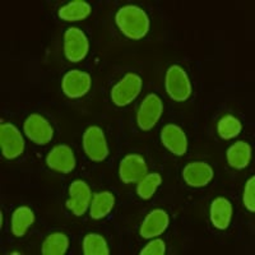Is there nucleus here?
I'll list each match as a JSON object with an SVG mask.
<instances>
[{"label":"nucleus","instance_id":"obj_1","mask_svg":"<svg viewBox=\"0 0 255 255\" xmlns=\"http://www.w3.org/2000/svg\"><path fill=\"white\" fill-rule=\"evenodd\" d=\"M115 23L123 35L130 40H142L151 28V20L147 13L133 4L122 6L116 12Z\"/></svg>","mask_w":255,"mask_h":255},{"label":"nucleus","instance_id":"obj_27","mask_svg":"<svg viewBox=\"0 0 255 255\" xmlns=\"http://www.w3.org/2000/svg\"><path fill=\"white\" fill-rule=\"evenodd\" d=\"M3 222H4V216H3V212H0V226L3 227Z\"/></svg>","mask_w":255,"mask_h":255},{"label":"nucleus","instance_id":"obj_8","mask_svg":"<svg viewBox=\"0 0 255 255\" xmlns=\"http://www.w3.org/2000/svg\"><path fill=\"white\" fill-rule=\"evenodd\" d=\"M24 135L37 145H45L52 140L54 129L46 118L40 114H31L23 124Z\"/></svg>","mask_w":255,"mask_h":255},{"label":"nucleus","instance_id":"obj_26","mask_svg":"<svg viewBox=\"0 0 255 255\" xmlns=\"http://www.w3.org/2000/svg\"><path fill=\"white\" fill-rule=\"evenodd\" d=\"M166 253L165 241L158 238H154L139 252L140 255H163Z\"/></svg>","mask_w":255,"mask_h":255},{"label":"nucleus","instance_id":"obj_28","mask_svg":"<svg viewBox=\"0 0 255 255\" xmlns=\"http://www.w3.org/2000/svg\"><path fill=\"white\" fill-rule=\"evenodd\" d=\"M12 255H19V253H18V252H13Z\"/></svg>","mask_w":255,"mask_h":255},{"label":"nucleus","instance_id":"obj_18","mask_svg":"<svg viewBox=\"0 0 255 255\" xmlns=\"http://www.w3.org/2000/svg\"><path fill=\"white\" fill-rule=\"evenodd\" d=\"M226 158L229 165L235 170H244L252 161V147L248 142L239 140L227 149Z\"/></svg>","mask_w":255,"mask_h":255},{"label":"nucleus","instance_id":"obj_7","mask_svg":"<svg viewBox=\"0 0 255 255\" xmlns=\"http://www.w3.org/2000/svg\"><path fill=\"white\" fill-rule=\"evenodd\" d=\"M0 147L5 159L18 158L24 152V138L15 125L3 123L0 125Z\"/></svg>","mask_w":255,"mask_h":255},{"label":"nucleus","instance_id":"obj_24","mask_svg":"<svg viewBox=\"0 0 255 255\" xmlns=\"http://www.w3.org/2000/svg\"><path fill=\"white\" fill-rule=\"evenodd\" d=\"M243 131V124L238 118L234 115H225L221 118L217 124V133L220 138L225 140H230L236 138Z\"/></svg>","mask_w":255,"mask_h":255},{"label":"nucleus","instance_id":"obj_12","mask_svg":"<svg viewBox=\"0 0 255 255\" xmlns=\"http://www.w3.org/2000/svg\"><path fill=\"white\" fill-rule=\"evenodd\" d=\"M46 165L56 172L69 174L76 168V156L69 145L58 144L47 153Z\"/></svg>","mask_w":255,"mask_h":255},{"label":"nucleus","instance_id":"obj_13","mask_svg":"<svg viewBox=\"0 0 255 255\" xmlns=\"http://www.w3.org/2000/svg\"><path fill=\"white\" fill-rule=\"evenodd\" d=\"M170 225V216L163 209H153L143 220L139 229V235L145 240L158 238L167 230Z\"/></svg>","mask_w":255,"mask_h":255},{"label":"nucleus","instance_id":"obj_10","mask_svg":"<svg viewBox=\"0 0 255 255\" xmlns=\"http://www.w3.org/2000/svg\"><path fill=\"white\" fill-rule=\"evenodd\" d=\"M69 199L67 200V208L77 217L83 216L90 208L92 193L91 188L83 180H76L69 186Z\"/></svg>","mask_w":255,"mask_h":255},{"label":"nucleus","instance_id":"obj_3","mask_svg":"<svg viewBox=\"0 0 255 255\" xmlns=\"http://www.w3.org/2000/svg\"><path fill=\"white\" fill-rule=\"evenodd\" d=\"M143 82L136 73H128L111 90V100L118 108L130 105L142 92Z\"/></svg>","mask_w":255,"mask_h":255},{"label":"nucleus","instance_id":"obj_22","mask_svg":"<svg viewBox=\"0 0 255 255\" xmlns=\"http://www.w3.org/2000/svg\"><path fill=\"white\" fill-rule=\"evenodd\" d=\"M162 184V176L158 172H149L143 179L138 181L136 185V194L140 199L149 200L154 195L158 186Z\"/></svg>","mask_w":255,"mask_h":255},{"label":"nucleus","instance_id":"obj_17","mask_svg":"<svg viewBox=\"0 0 255 255\" xmlns=\"http://www.w3.org/2000/svg\"><path fill=\"white\" fill-rule=\"evenodd\" d=\"M115 206V195L111 191H100L92 195L90 204V216L92 220L108 217Z\"/></svg>","mask_w":255,"mask_h":255},{"label":"nucleus","instance_id":"obj_9","mask_svg":"<svg viewBox=\"0 0 255 255\" xmlns=\"http://www.w3.org/2000/svg\"><path fill=\"white\" fill-rule=\"evenodd\" d=\"M91 86H92L91 76L83 70H69L61 79L63 93L70 100L82 99L90 92Z\"/></svg>","mask_w":255,"mask_h":255},{"label":"nucleus","instance_id":"obj_6","mask_svg":"<svg viewBox=\"0 0 255 255\" xmlns=\"http://www.w3.org/2000/svg\"><path fill=\"white\" fill-rule=\"evenodd\" d=\"M163 113L162 100L156 93H149L142 101L136 113V124L143 131H149L156 127Z\"/></svg>","mask_w":255,"mask_h":255},{"label":"nucleus","instance_id":"obj_4","mask_svg":"<svg viewBox=\"0 0 255 255\" xmlns=\"http://www.w3.org/2000/svg\"><path fill=\"white\" fill-rule=\"evenodd\" d=\"M90 52V41L82 29L70 27L64 33V55L70 63H79Z\"/></svg>","mask_w":255,"mask_h":255},{"label":"nucleus","instance_id":"obj_2","mask_svg":"<svg viewBox=\"0 0 255 255\" xmlns=\"http://www.w3.org/2000/svg\"><path fill=\"white\" fill-rule=\"evenodd\" d=\"M165 87L168 97L177 102L186 101L193 93L188 73L180 65H171L168 68L165 77Z\"/></svg>","mask_w":255,"mask_h":255},{"label":"nucleus","instance_id":"obj_21","mask_svg":"<svg viewBox=\"0 0 255 255\" xmlns=\"http://www.w3.org/2000/svg\"><path fill=\"white\" fill-rule=\"evenodd\" d=\"M69 249V238L64 232H52L45 239L41 248L44 255H64Z\"/></svg>","mask_w":255,"mask_h":255},{"label":"nucleus","instance_id":"obj_11","mask_svg":"<svg viewBox=\"0 0 255 255\" xmlns=\"http://www.w3.org/2000/svg\"><path fill=\"white\" fill-rule=\"evenodd\" d=\"M148 174V165L140 154H127L120 161L119 177L124 184L138 183Z\"/></svg>","mask_w":255,"mask_h":255},{"label":"nucleus","instance_id":"obj_23","mask_svg":"<svg viewBox=\"0 0 255 255\" xmlns=\"http://www.w3.org/2000/svg\"><path fill=\"white\" fill-rule=\"evenodd\" d=\"M82 250L84 255H109L108 241L105 240L104 236L99 234H88L84 236L83 244H82Z\"/></svg>","mask_w":255,"mask_h":255},{"label":"nucleus","instance_id":"obj_15","mask_svg":"<svg viewBox=\"0 0 255 255\" xmlns=\"http://www.w3.org/2000/svg\"><path fill=\"white\" fill-rule=\"evenodd\" d=\"M161 142L167 151L175 156H184L188 151L185 131L176 124H167L161 130Z\"/></svg>","mask_w":255,"mask_h":255},{"label":"nucleus","instance_id":"obj_19","mask_svg":"<svg viewBox=\"0 0 255 255\" xmlns=\"http://www.w3.org/2000/svg\"><path fill=\"white\" fill-rule=\"evenodd\" d=\"M35 213L29 207L20 206L15 208L10 218V230L15 238H22L26 235L29 227L35 223Z\"/></svg>","mask_w":255,"mask_h":255},{"label":"nucleus","instance_id":"obj_14","mask_svg":"<svg viewBox=\"0 0 255 255\" xmlns=\"http://www.w3.org/2000/svg\"><path fill=\"white\" fill-rule=\"evenodd\" d=\"M215 176V171L209 163L203 161L190 162L184 167V181L191 188H203L207 186Z\"/></svg>","mask_w":255,"mask_h":255},{"label":"nucleus","instance_id":"obj_25","mask_svg":"<svg viewBox=\"0 0 255 255\" xmlns=\"http://www.w3.org/2000/svg\"><path fill=\"white\" fill-rule=\"evenodd\" d=\"M243 202L249 212H255V176H252L245 184L243 194Z\"/></svg>","mask_w":255,"mask_h":255},{"label":"nucleus","instance_id":"obj_20","mask_svg":"<svg viewBox=\"0 0 255 255\" xmlns=\"http://www.w3.org/2000/svg\"><path fill=\"white\" fill-rule=\"evenodd\" d=\"M92 12V6L84 0H73L59 9L58 15L65 22H78L88 18Z\"/></svg>","mask_w":255,"mask_h":255},{"label":"nucleus","instance_id":"obj_5","mask_svg":"<svg viewBox=\"0 0 255 255\" xmlns=\"http://www.w3.org/2000/svg\"><path fill=\"white\" fill-rule=\"evenodd\" d=\"M83 149L93 162H102L109 156V145L104 130L100 127L87 128L83 133Z\"/></svg>","mask_w":255,"mask_h":255},{"label":"nucleus","instance_id":"obj_16","mask_svg":"<svg viewBox=\"0 0 255 255\" xmlns=\"http://www.w3.org/2000/svg\"><path fill=\"white\" fill-rule=\"evenodd\" d=\"M234 216V207L227 198L218 197L213 199L209 208V218L212 225L220 231L229 229Z\"/></svg>","mask_w":255,"mask_h":255}]
</instances>
